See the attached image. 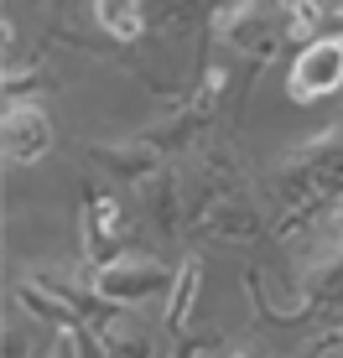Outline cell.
Instances as JSON below:
<instances>
[{"label":"cell","instance_id":"obj_1","mask_svg":"<svg viewBox=\"0 0 343 358\" xmlns=\"http://www.w3.org/2000/svg\"><path fill=\"white\" fill-rule=\"evenodd\" d=\"M271 187L286 197V208H297V213L281 218V234H297L317 208H323L328 197H338V187H343V125H333L328 135H317L307 145H297V151L281 162V171L271 177Z\"/></svg>","mask_w":343,"mask_h":358},{"label":"cell","instance_id":"obj_2","mask_svg":"<svg viewBox=\"0 0 343 358\" xmlns=\"http://www.w3.org/2000/svg\"><path fill=\"white\" fill-rule=\"evenodd\" d=\"M343 83V31H328V36H312L307 47L297 52L291 63V104H312V99H328Z\"/></svg>","mask_w":343,"mask_h":358},{"label":"cell","instance_id":"obj_3","mask_svg":"<svg viewBox=\"0 0 343 358\" xmlns=\"http://www.w3.org/2000/svg\"><path fill=\"white\" fill-rule=\"evenodd\" d=\"M218 31L255 57H276L281 42H291L286 6H229V10H218Z\"/></svg>","mask_w":343,"mask_h":358},{"label":"cell","instance_id":"obj_4","mask_svg":"<svg viewBox=\"0 0 343 358\" xmlns=\"http://www.w3.org/2000/svg\"><path fill=\"white\" fill-rule=\"evenodd\" d=\"M172 280L162 265L151 260H115L94 275V296L109 306H136V301H151V296H172Z\"/></svg>","mask_w":343,"mask_h":358},{"label":"cell","instance_id":"obj_5","mask_svg":"<svg viewBox=\"0 0 343 358\" xmlns=\"http://www.w3.org/2000/svg\"><path fill=\"white\" fill-rule=\"evenodd\" d=\"M47 145H52V125H47V115L36 104H10L6 109V125H0V151L10 156V162H36V156H47Z\"/></svg>","mask_w":343,"mask_h":358},{"label":"cell","instance_id":"obj_6","mask_svg":"<svg viewBox=\"0 0 343 358\" xmlns=\"http://www.w3.org/2000/svg\"><path fill=\"white\" fill-rule=\"evenodd\" d=\"M120 239H125V224H120V203L104 192H89V213H83V250H89L94 265H115L125 260L120 255Z\"/></svg>","mask_w":343,"mask_h":358},{"label":"cell","instance_id":"obj_7","mask_svg":"<svg viewBox=\"0 0 343 358\" xmlns=\"http://www.w3.org/2000/svg\"><path fill=\"white\" fill-rule=\"evenodd\" d=\"M94 156L109 162V171L125 177V182H151L156 171H162V156H156L151 141H141V145H94Z\"/></svg>","mask_w":343,"mask_h":358},{"label":"cell","instance_id":"obj_8","mask_svg":"<svg viewBox=\"0 0 343 358\" xmlns=\"http://www.w3.org/2000/svg\"><path fill=\"white\" fill-rule=\"evenodd\" d=\"M99 348H104V358H156L151 332L141 322H120V317H109L99 327Z\"/></svg>","mask_w":343,"mask_h":358},{"label":"cell","instance_id":"obj_9","mask_svg":"<svg viewBox=\"0 0 343 358\" xmlns=\"http://www.w3.org/2000/svg\"><path fill=\"white\" fill-rule=\"evenodd\" d=\"M198 286H203V265H198V260H188V265L177 270V280H172V296H167V327H172V332L188 327L192 301H198Z\"/></svg>","mask_w":343,"mask_h":358},{"label":"cell","instance_id":"obj_10","mask_svg":"<svg viewBox=\"0 0 343 358\" xmlns=\"http://www.w3.org/2000/svg\"><path fill=\"white\" fill-rule=\"evenodd\" d=\"M343 301V250L338 255H317L307 265V306Z\"/></svg>","mask_w":343,"mask_h":358},{"label":"cell","instance_id":"obj_11","mask_svg":"<svg viewBox=\"0 0 343 358\" xmlns=\"http://www.w3.org/2000/svg\"><path fill=\"white\" fill-rule=\"evenodd\" d=\"M307 224H312V250H317V255H338V250H343V192L328 197Z\"/></svg>","mask_w":343,"mask_h":358},{"label":"cell","instance_id":"obj_12","mask_svg":"<svg viewBox=\"0 0 343 358\" xmlns=\"http://www.w3.org/2000/svg\"><path fill=\"white\" fill-rule=\"evenodd\" d=\"M94 16H99V27H104L109 36H120V42H136L141 27H146V10L130 6V0H99V6H94Z\"/></svg>","mask_w":343,"mask_h":358},{"label":"cell","instance_id":"obj_13","mask_svg":"<svg viewBox=\"0 0 343 358\" xmlns=\"http://www.w3.org/2000/svg\"><path fill=\"white\" fill-rule=\"evenodd\" d=\"M203 229L208 234H250L255 229V213L250 208H203Z\"/></svg>","mask_w":343,"mask_h":358},{"label":"cell","instance_id":"obj_14","mask_svg":"<svg viewBox=\"0 0 343 358\" xmlns=\"http://www.w3.org/2000/svg\"><path fill=\"white\" fill-rule=\"evenodd\" d=\"M52 358H78V343H73V332H63V338L52 343Z\"/></svg>","mask_w":343,"mask_h":358},{"label":"cell","instance_id":"obj_15","mask_svg":"<svg viewBox=\"0 0 343 358\" xmlns=\"http://www.w3.org/2000/svg\"><path fill=\"white\" fill-rule=\"evenodd\" d=\"M229 358H260V353H229Z\"/></svg>","mask_w":343,"mask_h":358}]
</instances>
